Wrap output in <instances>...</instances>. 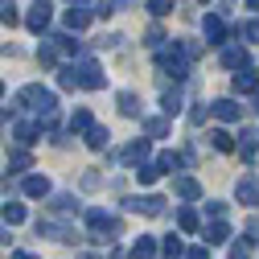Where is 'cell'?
Segmentation results:
<instances>
[{
  "label": "cell",
  "instance_id": "8992f818",
  "mask_svg": "<svg viewBox=\"0 0 259 259\" xmlns=\"http://www.w3.org/2000/svg\"><path fill=\"white\" fill-rule=\"evenodd\" d=\"M123 210H132V214H165V198H156V193H148V198H123Z\"/></svg>",
  "mask_w": 259,
  "mask_h": 259
},
{
  "label": "cell",
  "instance_id": "f1b7e54d",
  "mask_svg": "<svg viewBox=\"0 0 259 259\" xmlns=\"http://www.w3.org/2000/svg\"><path fill=\"white\" fill-rule=\"evenodd\" d=\"M160 107H165V115H177V111H181V91H177V87L165 91V95H160Z\"/></svg>",
  "mask_w": 259,
  "mask_h": 259
},
{
  "label": "cell",
  "instance_id": "52a82bcc",
  "mask_svg": "<svg viewBox=\"0 0 259 259\" xmlns=\"http://www.w3.org/2000/svg\"><path fill=\"white\" fill-rule=\"evenodd\" d=\"M202 33H206V46H222L231 29H226V21H222L218 13H206V17H202Z\"/></svg>",
  "mask_w": 259,
  "mask_h": 259
},
{
  "label": "cell",
  "instance_id": "30bf717a",
  "mask_svg": "<svg viewBox=\"0 0 259 259\" xmlns=\"http://www.w3.org/2000/svg\"><path fill=\"white\" fill-rule=\"evenodd\" d=\"M148 148H152V140H132V144L119 152V160H123V165H140V160L148 156Z\"/></svg>",
  "mask_w": 259,
  "mask_h": 259
},
{
  "label": "cell",
  "instance_id": "9a60e30c",
  "mask_svg": "<svg viewBox=\"0 0 259 259\" xmlns=\"http://www.w3.org/2000/svg\"><path fill=\"white\" fill-rule=\"evenodd\" d=\"M82 136H87V148H95V152H103V148H107V140H111V132H107V127H99V123H91Z\"/></svg>",
  "mask_w": 259,
  "mask_h": 259
},
{
  "label": "cell",
  "instance_id": "ab89813d",
  "mask_svg": "<svg viewBox=\"0 0 259 259\" xmlns=\"http://www.w3.org/2000/svg\"><path fill=\"white\" fill-rule=\"evenodd\" d=\"M82 185H87V189H99V185H103V181H99V173H95V169H91V173H87V177H82Z\"/></svg>",
  "mask_w": 259,
  "mask_h": 259
},
{
  "label": "cell",
  "instance_id": "cb8c5ba5",
  "mask_svg": "<svg viewBox=\"0 0 259 259\" xmlns=\"http://www.w3.org/2000/svg\"><path fill=\"white\" fill-rule=\"evenodd\" d=\"M9 169H13V173L33 169V156H29V148H17V152H9Z\"/></svg>",
  "mask_w": 259,
  "mask_h": 259
},
{
  "label": "cell",
  "instance_id": "836d02e7",
  "mask_svg": "<svg viewBox=\"0 0 259 259\" xmlns=\"http://www.w3.org/2000/svg\"><path fill=\"white\" fill-rule=\"evenodd\" d=\"M37 62H41V66H54V62H58V46H54V41H46V46L37 50Z\"/></svg>",
  "mask_w": 259,
  "mask_h": 259
},
{
  "label": "cell",
  "instance_id": "ee69618b",
  "mask_svg": "<svg viewBox=\"0 0 259 259\" xmlns=\"http://www.w3.org/2000/svg\"><path fill=\"white\" fill-rule=\"evenodd\" d=\"M13 259H33V255H29V251H17V255H13Z\"/></svg>",
  "mask_w": 259,
  "mask_h": 259
},
{
  "label": "cell",
  "instance_id": "4fadbf2b",
  "mask_svg": "<svg viewBox=\"0 0 259 259\" xmlns=\"http://www.w3.org/2000/svg\"><path fill=\"white\" fill-rule=\"evenodd\" d=\"M222 66H226V70H243V66H247V50H243V46H226V50H222Z\"/></svg>",
  "mask_w": 259,
  "mask_h": 259
},
{
  "label": "cell",
  "instance_id": "ba28073f",
  "mask_svg": "<svg viewBox=\"0 0 259 259\" xmlns=\"http://www.w3.org/2000/svg\"><path fill=\"white\" fill-rule=\"evenodd\" d=\"M210 115L222 119V123H235V119L243 115V107H239L235 99H218V103H210Z\"/></svg>",
  "mask_w": 259,
  "mask_h": 259
},
{
  "label": "cell",
  "instance_id": "4dcf8cb0",
  "mask_svg": "<svg viewBox=\"0 0 259 259\" xmlns=\"http://www.w3.org/2000/svg\"><path fill=\"white\" fill-rule=\"evenodd\" d=\"M144 132H148L152 140H165V136H169V123H165V119H148V123H144Z\"/></svg>",
  "mask_w": 259,
  "mask_h": 259
},
{
  "label": "cell",
  "instance_id": "6da1fadb",
  "mask_svg": "<svg viewBox=\"0 0 259 259\" xmlns=\"http://www.w3.org/2000/svg\"><path fill=\"white\" fill-rule=\"evenodd\" d=\"M17 103H21V107H29V111H37V119H50V115L58 111V95L33 82V87H21Z\"/></svg>",
  "mask_w": 259,
  "mask_h": 259
},
{
  "label": "cell",
  "instance_id": "7a4b0ae2",
  "mask_svg": "<svg viewBox=\"0 0 259 259\" xmlns=\"http://www.w3.org/2000/svg\"><path fill=\"white\" fill-rule=\"evenodd\" d=\"M156 66H160V74H169L173 82H181V78L189 74V62H185V54H181L177 46H173V50H169V46L156 50Z\"/></svg>",
  "mask_w": 259,
  "mask_h": 259
},
{
  "label": "cell",
  "instance_id": "5bb4252c",
  "mask_svg": "<svg viewBox=\"0 0 259 259\" xmlns=\"http://www.w3.org/2000/svg\"><path fill=\"white\" fill-rule=\"evenodd\" d=\"M37 132H41V127H33L29 119H17V123H13V136H17V144H21V148L33 144V140H37Z\"/></svg>",
  "mask_w": 259,
  "mask_h": 259
},
{
  "label": "cell",
  "instance_id": "5b68a950",
  "mask_svg": "<svg viewBox=\"0 0 259 259\" xmlns=\"http://www.w3.org/2000/svg\"><path fill=\"white\" fill-rule=\"evenodd\" d=\"M50 21H54V5H50V0H33V5H29V13H25V25L33 29V33H46Z\"/></svg>",
  "mask_w": 259,
  "mask_h": 259
},
{
  "label": "cell",
  "instance_id": "3957f363",
  "mask_svg": "<svg viewBox=\"0 0 259 259\" xmlns=\"http://www.w3.org/2000/svg\"><path fill=\"white\" fill-rule=\"evenodd\" d=\"M70 70H74V82H78L82 91H103V87H107V78H103V70H99V62H91V58H78Z\"/></svg>",
  "mask_w": 259,
  "mask_h": 259
},
{
  "label": "cell",
  "instance_id": "ac0fdd59",
  "mask_svg": "<svg viewBox=\"0 0 259 259\" xmlns=\"http://www.w3.org/2000/svg\"><path fill=\"white\" fill-rule=\"evenodd\" d=\"M177 226H181L185 235H193V231H198V226H202L198 210H193V206H181V210H177Z\"/></svg>",
  "mask_w": 259,
  "mask_h": 259
},
{
  "label": "cell",
  "instance_id": "bcb514c9",
  "mask_svg": "<svg viewBox=\"0 0 259 259\" xmlns=\"http://www.w3.org/2000/svg\"><path fill=\"white\" fill-rule=\"evenodd\" d=\"M247 5H251V9H255V13H259V0H247Z\"/></svg>",
  "mask_w": 259,
  "mask_h": 259
},
{
  "label": "cell",
  "instance_id": "d4e9b609",
  "mask_svg": "<svg viewBox=\"0 0 259 259\" xmlns=\"http://www.w3.org/2000/svg\"><path fill=\"white\" fill-rule=\"evenodd\" d=\"M239 152H243V160H255V152H259V136H255V132H239Z\"/></svg>",
  "mask_w": 259,
  "mask_h": 259
},
{
  "label": "cell",
  "instance_id": "7c38bea8",
  "mask_svg": "<svg viewBox=\"0 0 259 259\" xmlns=\"http://www.w3.org/2000/svg\"><path fill=\"white\" fill-rule=\"evenodd\" d=\"M91 25V5H78V9H66V29L70 33H78V29Z\"/></svg>",
  "mask_w": 259,
  "mask_h": 259
},
{
  "label": "cell",
  "instance_id": "7bdbcfd3",
  "mask_svg": "<svg viewBox=\"0 0 259 259\" xmlns=\"http://www.w3.org/2000/svg\"><path fill=\"white\" fill-rule=\"evenodd\" d=\"M107 5H111V9H132L136 0H107Z\"/></svg>",
  "mask_w": 259,
  "mask_h": 259
},
{
  "label": "cell",
  "instance_id": "74e56055",
  "mask_svg": "<svg viewBox=\"0 0 259 259\" xmlns=\"http://www.w3.org/2000/svg\"><path fill=\"white\" fill-rule=\"evenodd\" d=\"M58 87H66V91H74V87H78V82H74V70H70V66H62V70H58Z\"/></svg>",
  "mask_w": 259,
  "mask_h": 259
},
{
  "label": "cell",
  "instance_id": "c3c4849f",
  "mask_svg": "<svg viewBox=\"0 0 259 259\" xmlns=\"http://www.w3.org/2000/svg\"><path fill=\"white\" fill-rule=\"evenodd\" d=\"M0 95H5V82H0Z\"/></svg>",
  "mask_w": 259,
  "mask_h": 259
},
{
  "label": "cell",
  "instance_id": "484cf974",
  "mask_svg": "<svg viewBox=\"0 0 259 259\" xmlns=\"http://www.w3.org/2000/svg\"><path fill=\"white\" fill-rule=\"evenodd\" d=\"M119 111H123L127 119H136V115H140V95H132V91H123V95H119Z\"/></svg>",
  "mask_w": 259,
  "mask_h": 259
},
{
  "label": "cell",
  "instance_id": "ffe728a7",
  "mask_svg": "<svg viewBox=\"0 0 259 259\" xmlns=\"http://www.w3.org/2000/svg\"><path fill=\"white\" fill-rule=\"evenodd\" d=\"M132 177L140 181V185H152L156 177H160V169H156V160L148 165V160H140V165H132Z\"/></svg>",
  "mask_w": 259,
  "mask_h": 259
},
{
  "label": "cell",
  "instance_id": "e575fe53",
  "mask_svg": "<svg viewBox=\"0 0 259 259\" xmlns=\"http://www.w3.org/2000/svg\"><path fill=\"white\" fill-rule=\"evenodd\" d=\"M54 210H58V214H70V210H78V202L70 198V193H58V198H54Z\"/></svg>",
  "mask_w": 259,
  "mask_h": 259
},
{
  "label": "cell",
  "instance_id": "d6986e66",
  "mask_svg": "<svg viewBox=\"0 0 259 259\" xmlns=\"http://www.w3.org/2000/svg\"><path fill=\"white\" fill-rule=\"evenodd\" d=\"M226 239H231V226H226V222H222V218H218V222H210V226H206V243H210V247H222V243H226Z\"/></svg>",
  "mask_w": 259,
  "mask_h": 259
},
{
  "label": "cell",
  "instance_id": "f6af8a7d",
  "mask_svg": "<svg viewBox=\"0 0 259 259\" xmlns=\"http://www.w3.org/2000/svg\"><path fill=\"white\" fill-rule=\"evenodd\" d=\"M0 243H9V231H5V226H0Z\"/></svg>",
  "mask_w": 259,
  "mask_h": 259
},
{
  "label": "cell",
  "instance_id": "7402d4cb",
  "mask_svg": "<svg viewBox=\"0 0 259 259\" xmlns=\"http://www.w3.org/2000/svg\"><path fill=\"white\" fill-rule=\"evenodd\" d=\"M0 218H5V226H21L29 214H25V206L21 202H5V210H0Z\"/></svg>",
  "mask_w": 259,
  "mask_h": 259
},
{
  "label": "cell",
  "instance_id": "83f0119b",
  "mask_svg": "<svg viewBox=\"0 0 259 259\" xmlns=\"http://www.w3.org/2000/svg\"><path fill=\"white\" fill-rule=\"evenodd\" d=\"M0 25H21V13H17V5H13V0H0Z\"/></svg>",
  "mask_w": 259,
  "mask_h": 259
},
{
  "label": "cell",
  "instance_id": "b9f144b4",
  "mask_svg": "<svg viewBox=\"0 0 259 259\" xmlns=\"http://www.w3.org/2000/svg\"><path fill=\"white\" fill-rule=\"evenodd\" d=\"M231 259H251V255H247V247L239 243V247H231Z\"/></svg>",
  "mask_w": 259,
  "mask_h": 259
},
{
  "label": "cell",
  "instance_id": "603a6c76",
  "mask_svg": "<svg viewBox=\"0 0 259 259\" xmlns=\"http://www.w3.org/2000/svg\"><path fill=\"white\" fill-rule=\"evenodd\" d=\"M91 123H95V119H91V111H87V107H74V115H70V136H82Z\"/></svg>",
  "mask_w": 259,
  "mask_h": 259
},
{
  "label": "cell",
  "instance_id": "2e32d148",
  "mask_svg": "<svg viewBox=\"0 0 259 259\" xmlns=\"http://www.w3.org/2000/svg\"><path fill=\"white\" fill-rule=\"evenodd\" d=\"M156 255H160V251H156V239H152V235H140L127 259H156Z\"/></svg>",
  "mask_w": 259,
  "mask_h": 259
},
{
  "label": "cell",
  "instance_id": "d590c367",
  "mask_svg": "<svg viewBox=\"0 0 259 259\" xmlns=\"http://www.w3.org/2000/svg\"><path fill=\"white\" fill-rule=\"evenodd\" d=\"M148 13L152 17H169L173 13V0H148Z\"/></svg>",
  "mask_w": 259,
  "mask_h": 259
},
{
  "label": "cell",
  "instance_id": "4316f807",
  "mask_svg": "<svg viewBox=\"0 0 259 259\" xmlns=\"http://www.w3.org/2000/svg\"><path fill=\"white\" fill-rule=\"evenodd\" d=\"M50 41H54V46H58V50H62V54H74V58H78V54H82V46H78V41H74V37H70V33H54V37H50Z\"/></svg>",
  "mask_w": 259,
  "mask_h": 259
},
{
  "label": "cell",
  "instance_id": "60d3db41",
  "mask_svg": "<svg viewBox=\"0 0 259 259\" xmlns=\"http://www.w3.org/2000/svg\"><path fill=\"white\" fill-rule=\"evenodd\" d=\"M185 259H210V255H206V247H193V251H185Z\"/></svg>",
  "mask_w": 259,
  "mask_h": 259
},
{
  "label": "cell",
  "instance_id": "8fae6325",
  "mask_svg": "<svg viewBox=\"0 0 259 259\" xmlns=\"http://www.w3.org/2000/svg\"><path fill=\"white\" fill-rule=\"evenodd\" d=\"M235 193H239L243 206H259V181H255V177H243V181L235 185Z\"/></svg>",
  "mask_w": 259,
  "mask_h": 259
},
{
  "label": "cell",
  "instance_id": "44dd1931",
  "mask_svg": "<svg viewBox=\"0 0 259 259\" xmlns=\"http://www.w3.org/2000/svg\"><path fill=\"white\" fill-rule=\"evenodd\" d=\"M21 189L29 193V198H50V181H46V177H37V173H33V177H25V185H21Z\"/></svg>",
  "mask_w": 259,
  "mask_h": 259
},
{
  "label": "cell",
  "instance_id": "1f68e13d",
  "mask_svg": "<svg viewBox=\"0 0 259 259\" xmlns=\"http://www.w3.org/2000/svg\"><path fill=\"white\" fill-rule=\"evenodd\" d=\"M144 46H148V50L156 54V50H165V46H169V37L160 33V29H148V37H144Z\"/></svg>",
  "mask_w": 259,
  "mask_h": 259
},
{
  "label": "cell",
  "instance_id": "681fc988",
  "mask_svg": "<svg viewBox=\"0 0 259 259\" xmlns=\"http://www.w3.org/2000/svg\"><path fill=\"white\" fill-rule=\"evenodd\" d=\"M70 5H74V0H70ZM78 5H82V0H78Z\"/></svg>",
  "mask_w": 259,
  "mask_h": 259
},
{
  "label": "cell",
  "instance_id": "d6a6232c",
  "mask_svg": "<svg viewBox=\"0 0 259 259\" xmlns=\"http://www.w3.org/2000/svg\"><path fill=\"white\" fill-rule=\"evenodd\" d=\"M210 144H214L218 152H235V140L226 136V132H210Z\"/></svg>",
  "mask_w": 259,
  "mask_h": 259
},
{
  "label": "cell",
  "instance_id": "f546056e",
  "mask_svg": "<svg viewBox=\"0 0 259 259\" xmlns=\"http://www.w3.org/2000/svg\"><path fill=\"white\" fill-rule=\"evenodd\" d=\"M160 255H165V259H181V255H185V247H181V239H177V235H169L165 243H160Z\"/></svg>",
  "mask_w": 259,
  "mask_h": 259
},
{
  "label": "cell",
  "instance_id": "277c9868",
  "mask_svg": "<svg viewBox=\"0 0 259 259\" xmlns=\"http://www.w3.org/2000/svg\"><path fill=\"white\" fill-rule=\"evenodd\" d=\"M87 222H91V231H95L99 243H107L103 235H119V218L107 214V210H87Z\"/></svg>",
  "mask_w": 259,
  "mask_h": 259
},
{
  "label": "cell",
  "instance_id": "f35d334b",
  "mask_svg": "<svg viewBox=\"0 0 259 259\" xmlns=\"http://www.w3.org/2000/svg\"><path fill=\"white\" fill-rule=\"evenodd\" d=\"M177 50H181V54H185V62H193V58H198V54H202V46H193V41H181V46H177Z\"/></svg>",
  "mask_w": 259,
  "mask_h": 259
},
{
  "label": "cell",
  "instance_id": "e0dca14e",
  "mask_svg": "<svg viewBox=\"0 0 259 259\" xmlns=\"http://www.w3.org/2000/svg\"><path fill=\"white\" fill-rule=\"evenodd\" d=\"M173 189H177V198H185V202H198V198H202V185L193 181V177H177Z\"/></svg>",
  "mask_w": 259,
  "mask_h": 259
},
{
  "label": "cell",
  "instance_id": "9c48e42d",
  "mask_svg": "<svg viewBox=\"0 0 259 259\" xmlns=\"http://www.w3.org/2000/svg\"><path fill=\"white\" fill-rule=\"evenodd\" d=\"M231 87H235V95H255V91H259V74H255L251 66H243V70L235 74Z\"/></svg>",
  "mask_w": 259,
  "mask_h": 259
},
{
  "label": "cell",
  "instance_id": "7dc6e473",
  "mask_svg": "<svg viewBox=\"0 0 259 259\" xmlns=\"http://www.w3.org/2000/svg\"><path fill=\"white\" fill-rule=\"evenodd\" d=\"M255 111H259V91H255Z\"/></svg>",
  "mask_w": 259,
  "mask_h": 259
},
{
  "label": "cell",
  "instance_id": "8d00e7d4",
  "mask_svg": "<svg viewBox=\"0 0 259 259\" xmlns=\"http://www.w3.org/2000/svg\"><path fill=\"white\" fill-rule=\"evenodd\" d=\"M235 37H247V41H259V21H251V25H235Z\"/></svg>",
  "mask_w": 259,
  "mask_h": 259
}]
</instances>
